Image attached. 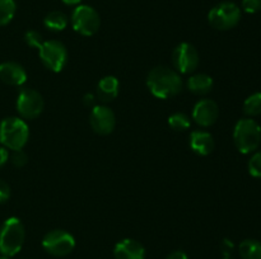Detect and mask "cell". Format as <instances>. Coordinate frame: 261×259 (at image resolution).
I'll return each instance as SVG.
<instances>
[{
	"label": "cell",
	"instance_id": "obj_1",
	"mask_svg": "<svg viewBox=\"0 0 261 259\" xmlns=\"http://www.w3.org/2000/svg\"><path fill=\"white\" fill-rule=\"evenodd\" d=\"M147 86L150 93L160 99L176 96L182 90V80L180 74L167 66H157L152 69L147 76Z\"/></svg>",
	"mask_w": 261,
	"mask_h": 259
},
{
	"label": "cell",
	"instance_id": "obj_2",
	"mask_svg": "<svg viewBox=\"0 0 261 259\" xmlns=\"http://www.w3.org/2000/svg\"><path fill=\"white\" fill-rule=\"evenodd\" d=\"M30 139V128L24 119L8 117L0 122V144L8 150H23Z\"/></svg>",
	"mask_w": 261,
	"mask_h": 259
},
{
	"label": "cell",
	"instance_id": "obj_3",
	"mask_svg": "<svg viewBox=\"0 0 261 259\" xmlns=\"http://www.w3.org/2000/svg\"><path fill=\"white\" fill-rule=\"evenodd\" d=\"M25 240V229L18 217H9L0 228V253L2 255L14 256L22 249Z\"/></svg>",
	"mask_w": 261,
	"mask_h": 259
},
{
	"label": "cell",
	"instance_id": "obj_4",
	"mask_svg": "<svg viewBox=\"0 0 261 259\" xmlns=\"http://www.w3.org/2000/svg\"><path fill=\"white\" fill-rule=\"evenodd\" d=\"M233 141L241 154H251L261 142V127L255 119L241 118L233 130Z\"/></svg>",
	"mask_w": 261,
	"mask_h": 259
},
{
	"label": "cell",
	"instance_id": "obj_5",
	"mask_svg": "<svg viewBox=\"0 0 261 259\" xmlns=\"http://www.w3.org/2000/svg\"><path fill=\"white\" fill-rule=\"evenodd\" d=\"M241 20V9L232 2H222L214 5L208 13V22L214 29L229 30Z\"/></svg>",
	"mask_w": 261,
	"mask_h": 259
},
{
	"label": "cell",
	"instance_id": "obj_6",
	"mask_svg": "<svg viewBox=\"0 0 261 259\" xmlns=\"http://www.w3.org/2000/svg\"><path fill=\"white\" fill-rule=\"evenodd\" d=\"M70 22L74 30L86 37L96 35L101 27L98 12L89 5H76L71 13Z\"/></svg>",
	"mask_w": 261,
	"mask_h": 259
},
{
	"label": "cell",
	"instance_id": "obj_7",
	"mask_svg": "<svg viewBox=\"0 0 261 259\" xmlns=\"http://www.w3.org/2000/svg\"><path fill=\"white\" fill-rule=\"evenodd\" d=\"M38 53L43 65L54 73H60L68 62V51L60 41H43Z\"/></svg>",
	"mask_w": 261,
	"mask_h": 259
},
{
	"label": "cell",
	"instance_id": "obj_8",
	"mask_svg": "<svg viewBox=\"0 0 261 259\" xmlns=\"http://www.w3.org/2000/svg\"><path fill=\"white\" fill-rule=\"evenodd\" d=\"M42 248L50 255L65 256L70 254L75 248V239L68 231L56 229L43 236Z\"/></svg>",
	"mask_w": 261,
	"mask_h": 259
},
{
	"label": "cell",
	"instance_id": "obj_9",
	"mask_svg": "<svg viewBox=\"0 0 261 259\" xmlns=\"http://www.w3.org/2000/svg\"><path fill=\"white\" fill-rule=\"evenodd\" d=\"M45 102L37 90L24 88L17 96V111L24 119H35L42 113Z\"/></svg>",
	"mask_w": 261,
	"mask_h": 259
},
{
	"label": "cell",
	"instance_id": "obj_10",
	"mask_svg": "<svg viewBox=\"0 0 261 259\" xmlns=\"http://www.w3.org/2000/svg\"><path fill=\"white\" fill-rule=\"evenodd\" d=\"M199 62V52L191 43L182 42L173 50L172 63L178 74L194 73L198 69Z\"/></svg>",
	"mask_w": 261,
	"mask_h": 259
},
{
	"label": "cell",
	"instance_id": "obj_11",
	"mask_svg": "<svg viewBox=\"0 0 261 259\" xmlns=\"http://www.w3.org/2000/svg\"><path fill=\"white\" fill-rule=\"evenodd\" d=\"M89 123L96 134L106 136L115 130L116 117L115 113L106 106H96L89 114Z\"/></svg>",
	"mask_w": 261,
	"mask_h": 259
},
{
	"label": "cell",
	"instance_id": "obj_12",
	"mask_svg": "<svg viewBox=\"0 0 261 259\" xmlns=\"http://www.w3.org/2000/svg\"><path fill=\"white\" fill-rule=\"evenodd\" d=\"M219 116L218 104L212 99H201L194 106L193 119L201 127H211Z\"/></svg>",
	"mask_w": 261,
	"mask_h": 259
},
{
	"label": "cell",
	"instance_id": "obj_13",
	"mask_svg": "<svg viewBox=\"0 0 261 259\" xmlns=\"http://www.w3.org/2000/svg\"><path fill=\"white\" fill-rule=\"evenodd\" d=\"M0 80L12 86H20L27 80V73L20 63L7 61L0 63Z\"/></svg>",
	"mask_w": 261,
	"mask_h": 259
},
{
	"label": "cell",
	"instance_id": "obj_14",
	"mask_svg": "<svg viewBox=\"0 0 261 259\" xmlns=\"http://www.w3.org/2000/svg\"><path fill=\"white\" fill-rule=\"evenodd\" d=\"M115 259H145V249L134 239H122L115 245Z\"/></svg>",
	"mask_w": 261,
	"mask_h": 259
},
{
	"label": "cell",
	"instance_id": "obj_15",
	"mask_svg": "<svg viewBox=\"0 0 261 259\" xmlns=\"http://www.w3.org/2000/svg\"><path fill=\"white\" fill-rule=\"evenodd\" d=\"M190 147L194 152L201 156L212 154L214 150V139L209 132L201 131H193L190 135Z\"/></svg>",
	"mask_w": 261,
	"mask_h": 259
},
{
	"label": "cell",
	"instance_id": "obj_16",
	"mask_svg": "<svg viewBox=\"0 0 261 259\" xmlns=\"http://www.w3.org/2000/svg\"><path fill=\"white\" fill-rule=\"evenodd\" d=\"M120 81L116 76H105L97 85V95L102 102H110L119 95Z\"/></svg>",
	"mask_w": 261,
	"mask_h": 259
},
{
	"label": "cell",
	"instance_id": "obj_17",
	"mask_svg": "<svg viewBox=\"0 0 261 259\" xmlns=\"http://www.w3.org/2000/svg\"><path fill=\"white\" fill-rule=\"evenodd\" d=\"M213 88V79L208 74H195L188 79V89L196 95L208 94Z\"/></svg>",
	"mask_w": 261,
	"mask_h": 259
},
{
	"label": "cell",
	"instance_id": "obj_18",
	"mask_svg": "<svg viewBox=\"0 0 261 259\" xmlns=\"http://www.w3.org/2000/svg\"><path fill=\"white\" fill-rule=\"evenodd\" d=\"M69 18L65 13L60 12V10H54L50 12L43 19V24L48 30L53 32H61L68 27Z\"/></svg>",
	"mask_w": 261,
	"mask_h": 259
},
{
	"label": "cell",
	"instance_id": "obj_19",
	"mask_svg": "<svg viewBox=\"0 0 261 259\" xmlns=\"http://www.w3.org/2000/svg\"><path fill=\"white\" fill-rule=\"evenodd\" d=\"M239 251L242 259H261V241L246 239L239 245Z\"/></svg>",
	"mask_w": 261,
	"mask_h": 259
},
{
	"label": "cell",
	"instance_id": "obj_20",
	"mask_svg": "<svg viewBox=\"0 0 261 259\" xmlns=\"http://www.w3.org/2000/svg\"><path fill=\"white\" fill-rule=\"evenodd\" d=\"M17 10L14 0H0V27L9 24Z\"/></svg>",
	"mask_w": 261,
	"mask_h": 259
},
{
	"label": "cell",
	"instance_id": "obj_21",
	"mask_svg": "<svg viewBox=\"0 0 261 259\" xmlns=\"http://www.w3.org/2000/svg\"><path fill=\"white\" fill-rule=\"evenodd\" d=\"M244 113L249 117H256L261 114V93H254L247 96L244 102Z\"/></svg>",
	"mask_w": 261,
	"mask_h": 259
},
{
	"label": "cell",
	"instance_id": "obj_22",
	"mask_svg": "<svg viewBox=\"0 0 261 259\" xmlns=\"http://www.w3.org/2000/svg\"><path fill=\"white\" fill-rule=\"evenodd\" d=\"M168 124L175 131H185L191 126V119L184 112H177L168 117Z\"/></svg>",
	"mask_w": 261,
	"mask_h": 259
},
{
	"label": "cell",
	"instance_id": "obj_23",
	"mask_svg": "<svg viewBox=\"0 0 261 259\" xmlns=\"http://www.w3.org/2000/svg\"><path fill=\"white\" fill-rule=\"evenodd\" d=\"M249 173L254 178H261V151L255 152L249 160Z\"/></svg>",
	"mask_w": 261,
	"mask_h": 259
},
{
	"label": "cell",
	"instance_id": "obj_24",
	"mask_svg": "<svg viewBox=\"0 0 261 259\" xmlns=\"http://www.w3.org/2000/svg\"><path fill=\"white\" fill-rule=\"evenodd\" d=\"M24 41L28 46L35 48H40L41 45L43 43L42 36L37 32V30L30 29L24 33Z\"/></svg>",
	"mask_w": 261,
	"mask_h": 259
},
{
	"label": "cell",
	"instance_id": "obj_25",
	"mask_svg": "<svg viewBox=\"0 0 261 259\" xmlns=\"http://www.w3.org/2000/svg\"><path fill=\"white\" fill-rule=\"evenodd\" d=\"M9 159L14 167L22 168L27 164L28 157H27V154H25L23 150H15V151H13L12 156H9Z\"/></svg>",
	"mask_w": 261,
	"mask_h": 259
},
{
	"label": "cell",
	"instance_id": "obj_26",
	"mask_svg": "<svg viewBox=\"0 0 261 259\" xmlns=\"http://www.w3.org/2000/svg\"><path fill=\"white\" fill-rule=\"evenodd\" d=\"M242 10L249 14H255V13L261 10V0H242Z\"/></svg>",
	"mask_w": 261,
	"mask_h": 259
},
{
	"label": "cell",
	"instance_id": "obj_27",
	"mask_svg": "<svg viewBox=\"0 0 261 259\" xmlns=\"http://www.w3.org/2000/svg\"><path fill=\"white\" fill-rule=\"evenodd\" d=\"M10 197V187L7 182L0 179V203H4Z\"/></svg>",
	"mask_w": 261,
	"mask_h": 259
},
{
	"label": "cell",
	"instance_id": "obj_28",
	"mask_svg": "<svg viewBox=\"0 0 261 259\" xmlns=\"http://www.w3.org/2000/svg\"><path fill=\"white\" fill-rule=\"evenodd\" d=\"M9 160V152H8V149H5L4 146H0V168L4 167L5 164Z\"/></svg>",
	"mask_w": 261,
	"mask_h": 259
},
{
	"label": "cell",
	"instance_id": "obj_29",
	"mask_svg": "<svg viewBox=\"0 0 261 259\" xmlns=\"http://www.w3.org/2000/svg\"><path fill=\"white\" fill-rule=\"evenodd\" d=\"M222 249H223V254L224 255H229L231 250L233 249V243L228 239H224L223 243H222Z\"/></svg>",
	"mask_w": 261,
	"mask_h": 259
},
{
	"label": "cell",
	"instance_id": "obj_30",
	"mask_svg": "<svg viewBox=\"0 0 261 259\" xmlns=\"http://www.w3.org/2000/svg\"><path fill=\"white\" fill-rule=\"evenodd\" d=\"M166 259H189V256L185 251L175 250L173 253H171Z\"/></svg>",
	"mask_w": 261,
	"mask_h": 259
},
{
	"label": "cell",
	"instance_id": "obj_31",
	"mask_svg": "<svg viewBox=\"0 0 261 259\" xmlns=\"http://www.w3.org/2000/svg\"><path fill=\"white\" fill-rule=\"evenodd\" d=\"M94 101H96V96H94L93 94H86V95H84V104H86L87 107L93 106Z\"/></svg>",
	"mask_w": 261,
	"mask_h": 259
},
{
	"label": "cell",
	"instance_id": "obj_32",
	"mask_svg": "<svg viewBox=\"0 0 261 259\" xmlns=\"http://www.w3.org/2000/svg\"><path fill=\"white\" fill-rule=\"evenodd\" d=\"M65 5H69V7H74V5H81L82 0H61Z\"/></svg>",
	"mask_w": 261,
	"mask_h": 259
},
{
	"label": "cell",
	"instance_id": "obj_33",
	"mask_svg": "<svg viewBox=\"0 0 261 259\" xmlns=\"http://www.w3.org/2000/svg\"><path fill=\"white\" fill-rule=\"evenodd\" d=\"M222 259H233V258H232L231 255H224L223 258H222Z\"/></svg>",
	"mask_w": 261,
	"mask_h": 259
},
{
	"label": "cell",
	"instance_id": "obj_34",
	"mask_svg": "<svg viewBox=\"0 0 261 259\" xmlns=\"http://www.w3.org/2000/svg\"><path fill=\"white\" fill-rule=\"evenodd\" d=\"M0 259H10V258H8V256H4V255H2V256H0Z\"/></svg>",
	"mask_w": 261,
	"mask_h": 259
}]
</instances>
